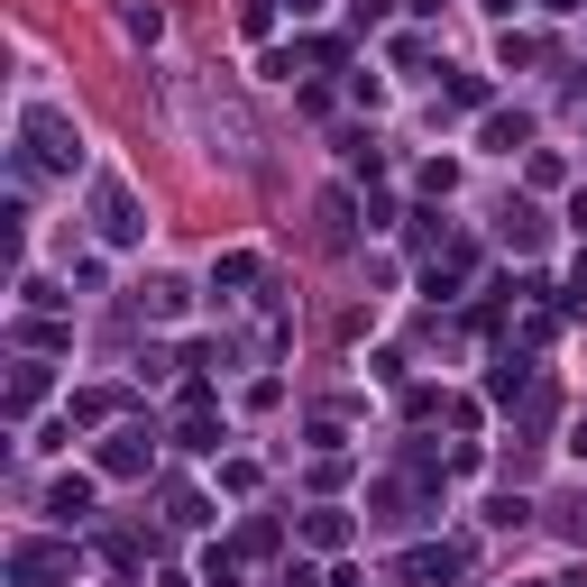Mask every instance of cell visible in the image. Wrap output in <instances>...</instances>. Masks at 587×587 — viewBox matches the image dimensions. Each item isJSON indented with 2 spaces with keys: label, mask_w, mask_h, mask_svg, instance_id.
I'll list each match as a JSON object with an SVG mask.
<instances>
[{
  "label": "cell",
  "mask_w": 587,
  "mask_h": 587,
  "mask_svg": "<svg viewBox=\"0 0 587 587\" xmlns=\"http://www.w3.org/2000/svg\"><path fill=\"white\" fill-rule=\"evenodd\" d=\"M19 138H29V166H56V174L83 166V138H74V120H65V111H46V101L19 120Z\"/></svg>",
  "instance_id": "obj_1"
},
{
  "label": "cell",
  "mask_w": 587,
  "mask_h": 587,
  "mask_svg": "<svg viewBox=\"0 0 587 587\" xmlns=\"http://www.w3.org/2000/svg\"><path fill=\"white\" fill-rule=\"evenodd\" d=\"M65 569H74V551H56V542H19L10 551V578L19 587H46V578H65Z\"/></svg>",
  "instance_id": "obj_2"
},
{
  "label": "cell",
  "mask_w": 587,
  "mask_h": 587,
  "mask_svg": "<svg viewBox=\"0 0 587 587\" xmlns=\"http://www.w3.org/2000/svg\"><path fill=\"white\" fill-rule=\"evenodd\" d=\"M138 229H147V221H138V202H129V184H101V239H120V248H129Z\"/></svg>",
  "instance_id": "obj_3"
},
{
  "label": "cell",
  "mask_w": 587,
  "mask_h": 587,
  "mask_svg": "<svg viewBox=\"0 0 587 587\" xmlns=\"http://www.w3.org/2000/svg\"><path fill=\"white\" fill-rule=\"evenodd\" d=\"M46 515L56 523H92V477H56V487H46Z\"/></svg>",
  "instance_id": "obj_4"
},
{
  "label": "cell",
  "mask_w": 587,
  "mask_h": 587,
  "mask_svg": "<svg viewBox=\"0 0 587 587\" xmlns=\"http://www.w3.org/2000/svg\"><path fill=\"white\" fill-rule=\"evenodd\" d=\"M101 469H111V477H138V469H147V431H111V450H101Z\"/></svg>",
  "instance_id": "obj_5"
},
{
  "label": "cell",
  "mask_w": 587,
  "mask_h": 587,
  "mask_svg": "<svg viewBox=\"0 0 587 587\" xmlns=\"http://www.w3.org/2000/svg\"><path fill=\"white\" fill-rule=\"evenodd\" d=\"M37 395H46V368H19V376H10V414H29Z\"/></svg>",
  "instance_id": "obj_6"
},
{
  "label": "cell",
  "mask_w": 587,
  "mask_h": 587,
  "mask_svg": "<svg viewBox=\"0 0 587 587\" xmlns=\"http://www.w3.org/2000/svg\"><path fill=\"white\" fill-rule=\"evenodd\" d=\"M487 147H496V157H515V147H523V111H515V120L496 111V120H487Z\"/></svg>",
  "instance_id": "obj_7"
},
{
  "label": "cell",
  "mask_w": 587,
  "mask_h": 587,
  "mask_svg": "<svg viewBox=\"0 0 587 587\" xmlns=\"http://www.w3.org/2000/svg\"><path fill=\"white\" fill-rule=\"evenodd\" d=\"M303 532H313V542H321V551H340V542H349V523H340V515H330V505H321V515H313V523H303Z\"/></svg>",
  "instance_id": "obj_8"
},
{
  "label": "cell",
  "mask_w": 587,
  "mask_h": 587,
  "mask_svg": "<svg viewBox=\"0 0 587 587\" xmlns=\"http://www.w3.org/2000/svg\"><path fill=\"white\" fill-rule=\"evenodd\" d=\"M569 229H578V239H587V184L569 193Z\"/></svg>",
  "instance_id": "obj_9"
},
{
  "label": "cell",
  "mask_w": 587,
  "mask_h": 587,
  "mask_svg": "<svg viewBox=\"0 0 587 587\" xmlns=\"http://www.w3.org/2000/svg\"><path fill=\"white\" fill-rule=\"evenodd\" d=\"M569 303H578V313H587V258H578V275H569Z\"/></svg>",
  "instance_id": "obj_10"
}]
</instances>
